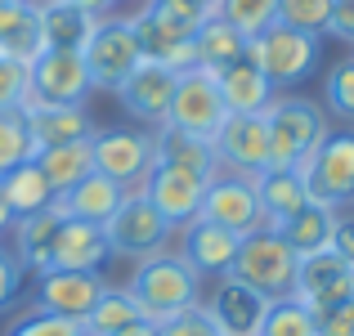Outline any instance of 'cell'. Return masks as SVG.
I'll return each mask as SVG.
<instances>
[{
    "mask_svg": "<svg viewBox=\"0 0 354 336\" xmlns=\"http://www.w3.org/2000/svg\"><path fill=\"white\" fill-rule=\"evenodd\" d=\"M23 278H27V269L18 265V256L5 247V242H0V314H5L9 305L23 296Z\"/></svg>",
    "mask_w": 354,
    "mask_h": 336,
    "instance_id": "obj_41",
    "label": "cell"
},
{
    "mask_svg": "<svg viewBox=\"0 0 354 336\" xmlns=\"http://www.w3.org/2000/svg\"><path fill=\"white\" fill-rule=\"evenodd\" d=\"M296 265H301V256L287 247L283 233L278 229H256V233L242 238L238 260H234L229 274H234L238 283L256 287L265 301H283V296H292V287H296Z\"/></svg>",
    "mask_w": 354,
    "mask_h": 336,
    "instance_id": "obj_5",
    "label": "cell"
},
{
    "mask_svg": "<svg viewBox=\"0 0 354 336\" xmlns=\"http://www.w3.org/2000/svg\"><path fill=\"white\" fill-rule=\"evenodd\" d=\"M216 81H220V95H225L229 112H265L278 99V90L269 86V77L247 59V54H242L238 63H229L225 72H216Z\"/></svg>",
    "mask_w": 354,
    "mask_h": 336,
    "instance_id": "obj_25",
    "label": "cell"
},
{
    "mask_svg": "<svg viewBox=\"0 0 354 336\" xmlns=\"http://www.w3.org/2000/svg\"><path fill=\"white\" fill-rule=\"evenodd\" d=\"M310 202L319 207H354V130H332L319 144V153L301 166Z\"/></svg>",
    "mask_w": 354,
    "mask_h": 336,
    "instance_id": "obj_9",
    "label": "cell"
},
{
    "mask_svg": "<svg viewBox=\"0 0 354 336\" xmlns=\"http://www.w3.org/2000/svg\"><path fill=\"white\" fill-rule=\"evenodd\" d=\"M328 14H332V0H278V23L310 36L328 32Z\"/></svg>",
    "mask_w": 354,
    "mask_h": 336,
    "instance_id": "obj_39",
    "label": "cell"
},
{
    "mask_svg": "<svg viewBox=\"0 0 354 336\" xmlns=\"http://www.w3.org/2000/svg\"><path fill=\"white\" fill-rule=\"evenodd\" d=\"M144 319V310H139V301L126 292V287H104V296L95 301V310L81 319V328L86 336H117L121 328H130V323Z\"/></svg>",
    "mask_w": 354,
    "mask_h": 336,
    "instance_id": "obj_33",
    "label": "cell"
},
{
    "mask_svg": "<svg viewBox=\"0 0 354 336\" xmlns=\"http://www.w3.org/2000/svg\"><path fill=\"white\" fill-rule=\"evenodd\" d=\"M216 144V162L225 175H242L256 180L260 171H269V126L265 112H229L220 121V130L211 135Z\"/></svg>",
    "mask_w": 354,
    "mask_h": 336,
    "instance_id": "obj_10",
    "label": "cell"
},
{
    "mask_svg": "<svg viewBox=\"0 0 354 336\" xmlns=\"http://www.w3.org/2000/svg\"><path fill=\"white\" fill-rule=\"evenodd\" d=\"M121 198H126V189H121V184H113L108 175H99V171H90L86 180H81L77 189H68L59 202H63V211H68L72 220L108 224V216L121 207Z\"/></svg>",
    "mask_w": 354,
    "mask_h": 336,
    "instance_id": "obj_27",
    "label": "cell"
},
{
    "mask_svg": "<svg viewBox=\"0 0 354 336\" xmlns=\"http://www.w3.org/2000/svg\"><path fill=\"white\" fill-rule=\"evenodd\" d=\"M108 238L104 224H86V220H63L59 238H54V265L50 269H72V274H99L108 265Z\"/></svg>",
    "mask_w": 354,
    "mask_h": 336,
    "instance_id": "obj_23",
    "label": "cell"
},
{
    "mask_svg": "<svg viewBox=\"0 0 354 336\" xmlns=\"http://www.w3.org/2000/svg\"><path fill=\"white\" fill-rule=\"evenodd\" d=\"M323 112L354 130V54L350 59H337L323 72Z\"/></svg>",
    "mask_w": 354,
    "mask_h": 336,
    "instance_id": "obj_34",
    "label": "cell"
},
{
    "mask_svg": "<svg viewBox=\"0 0 354 336\" xmlns=\"http://www.w3.org/2000/svg\"><path fill=\"white\" fill-rule=\"evenodd\" d=\"M5 336H86L77 319H63V314H50V310H23L14 323H9Z\"/></svg>",
    "mask_w": 354,
    "mask_h": 336,
    "instance_id": "obj_38",
    "label": "cell"
},
{
    "mask_svg": "<svg viewBox=\"0 0 354 336\" xmlns=\"http://www.w3.org/2000/svg\"><path fill=\"white\" fill-rule=\"evenodd\" d=\"M117 336H157V323L153 319H139V323H130V328H121Z\"/></svg>",
    "mask_w": 354,
    "mask_h": 336,
    "instance_id": "obj_46",
    "label": "cell"
},
{
    "mask_svg": "<svg viewBox=\"0 0 354 336\" xmlns=\"http://www.w3.org/2000/svg\"><path fill=\"white\" fill-rule=\"evenodd\" d=\"M256 198L265 207V229H283L296 211L310 207V189H305L301 166H269V171H260Z\"/></svg>",
    "mask_w": 354,
    "mask_h": 336,
    "instance_id": "obj_22",
    "label": "cell"
},
{
    "mask_svg": "<svg viewBox=\"0 0 354 336\" xmlns=\"http://www.w3.org/2000/svg\"><path fill=\"white\" fill-rule=\"evenodd\" d=\"M238 247H242L238 233L220 229V224H211L202 216L180 229V256L189 260L202 278H225L229 269H234V260H238Z\"/></svg>",
    "mask_w": 354,
    "mask_h": 336,
    "instance_id": "obj_21",
    "label": "cell"
},
{
    "mask_svg": "<svg viewBox=\"0 0 354 336\" xmlns=\"http://www.w3.org/2000/svg\"><path fill=\"white\" fill-rule=\"evenodd\" d=\"M171 95H175V72L166 68V63H153V59H139V68L130 72L117 90L121 108L144 130L166 126V117H171Z\"/></svg>",
    "mask_w": 354,
    "mask_h": 336,
    "instance_id": "obj_15",
    "label": "cell"
},
{
    "mask_svg": "<svg viewBox=\"0 0 354 336\" xmlns=\"http://www.w3.org/2000/svg\"><path fill=\"white\" fill-rule=\"evenodd\" d=\"M27 117V130L36 139V153L41 148H63V144H81V139L95 135V121H90L86 104H36L27 95V104L18 108Z\"/></svg>",
    "mask_w": 354,
    "mask_h": 336,
    "instance_id": "obj_19",
    "label": "cell"
},
{
    "mask_svg": "<svg viewBox=\"0 0 354 336\" xmlns=\"http://www.w3.org/2000/svg\"><path fill=\"white\" fill-rule=\"evenodd\" d=\"M117 5H121V0H113V9H117Z\"/></svg>",
    "mask_w": 354,
    "mask_h": 336,
    "instance_id": "obj_50",
    "label": "cell"
},
{
    "mask_svg": "<svg viewBox=\"0 0 354 336\" xmlns=\"http://www.w3.org/2000/svg\"><path fill=\"white\" fill-rule=\"evenodd\" d=\"M328 36L354 45V0H332V14H328Z\"/></svg>",
    "mask_w": 354,
    "mask_h": 336,
    "instance_id": "obj_45",
    "label": "cell"
},
{
    "mask_svg": "<svg viewBox=\"0 0 354 336\" xmlns=\"http://www.w3.org/2000/svg\"><path fill=\"white\" fill-rule=\"evenodd\" d=\"M202 314L211 319L216 336H260L269 301L256 287H247V283H238L234 274H225V278H216L211 296H202Z\"/></svg>",
    "mask_w": 354,
    "mask_h": 336,
    "instance_id": "obj_12",
    "label": "cell"
},
{
    "mask_svg": "<svg viewBox=\"0 0 354 336\" xmlns=\"http://www.w3.org/2000/svg\"><path fill=\"white\" fill-rule=\"evenodd\" d=\"M81 59H86V72H90V86L95 90H108L117 95L121 81L139 68V36H135V23L130 14H104L95 18L86 45H81Z\"/></svg>",
    "mask_w": 354,
    "mask_h": 336,
    "instance_id": "obj_4",
    "label": "cell"
},
{
    "mask_svg": "<svg viewBox=\"0 0 354 336\" xmlns=\"http://www.w3.org/2000/svg\"><path fill=\"white\" fill-rule=\"evenodd\" d=\"M153 153L157 166H175V171H189L198 180H216L220 162H216V144L202 135H189V130H175V126H157L153 130Z\"/></svg>",
    "mask_w": 354,
    "mask_h": 336,
    "instance_id": "obj_24",
    "label": "cell"
},
{
    "mask_svg": "<svg viewBox=\"0 0 354 336\" xmlns=\"http://www.w3.org/2000/svg\"><path fill=\"white\" fill-rule=\"evenodd\" d=\"M216 14L211 0H144L139 14H130L135 23V36H139V54L153 63H162L175 45L193 41L198 27Z\"/></svg>",
    "mask_w": 354,
    "mask_h": 336,
    "instance_id": "obj_6",
    "label": "cell"
},
{
    "mask_svg": "<svg viewBox=\"0 0 354 336\" xmlns=\"http://www.w3.org/2000/svg\"><path fill=\"white\" fill-rule=\"evenodd\" d=\"M95 95L81 50H41L32 63V99L36 104H86Z\"/></svg>",
    "mask_w": 354,
    "mask_h": 336,
    "instance_id": "obj_14",
    "label": "cell"
},
{
    "mask_svg": "<svg viewBox=\"0 0 354 336\" xmlns=\"http://www.w3.org/2000/svg\"><path fill=\"white\" fill-rule=\"evenodd\" d=\"M332 224H337V211L332 207H319V202H310L305 211H296L292 220L283 224V238L287 247L296 251V256H319V251L332 247Z\"/></svg>",
    "mask_w": 354,
    "mask_h": 336,
    "instance_id": "obj_32",
    "label": "cell"
},
{
    "mask_svg": "<svg viewBox=\"0 0 354 336\" xmlns=\"http://www.w3.org/2000/svg\"><path fill=\"white\" fill-rule=\"evenodd\" d=\"M247 59L256 63L260 72L269 77V86L283 95V90H296L319 72V59H323V41L310 32H296L287 23H274L265 27L260 36L247 41Z\"/></svg>",
    "mask_w": 354,
    "mask_h": 336,
    "instance_id": "obj_3",
    "label": "cell"
},
{
    "mask_svg": "<svg viewBox=\"0 0 354 336\" xmlns=\"http://www.w3.org/2000/svg\"><path fill=\"white\" fill-rule=\"evenodd\" d=\"M90 153H95V171L121 184L126 193H139L144 180L153 175L157 153H153V130L144 126H113L90 135Z\"/></svg>",
    "mask_w": 354,
    "mask_h": 336,
    "instance_id": "obj_8",
    "label": "cell"
},
{
    "mask_svg": "<svg viewBox=\"0 0 354 336\" xmlns=\"http://www.w3.org/2000/svg\"><path fill=\"white\" fill-rule=\"evenodd\" d=\"M63 220H68L63 202H50L45 211L9 224V251L18 256V265H23L27 274H45V269L54 265V238H59Z\"/></svg>",
    "mask_w": 354,
    "mask_h": 336,
    "instance_id": "obj_20",
    "label": "cell"
},
{
    "mask_svg": "<svg viewBox=\"0 0 354 336\" xmlns=\"http://www.w3.org/2000/svg\"><path fill=\"white\" fill-rule=\"evenodd\" d=\"M269 126V166H305L319 144L332 135L328 112L305 95H278L265 108Z\"/></svg>",
    "mask_w": 354,
    "mask_h": 336,
    "instance_id": "obj_2",
    "label": "cell"
},
{
    "mask_svg": "<svg viewBox=\"0 0 354 336\" xmlns=\"http://www.w3.org/2000/svg\"><path fill=\"white\" fill-rule=\"evenodd\" d=\"M36 14H41L45 50H81L90 27H95V14H86L72 0H36Z\"/></svg>",
    "mask_w": 354,
    "mask_h": 336,
    "instance_id": "obj_26",
    "label": "cell"
},
{
    "mask_svg": "<svg viewBox=\"0 0 354 336\" xmlns=\"http://www.w3.org/2000/svg\"><path fill=\"white\" fill-rule=\"evenodd\" d=\"M139 193H144V198L162 211V220L180 233L184 224H193L202 216L207 180H198V175H189V171H175V166H153V175L144 180Z\"/></svg>",
    "mask_w": 354,
    "mask_h": 336,
    "instance_id": "obj_17",
    "label": "cell"
},
{
    "mask_svg": "<svg viewBox=\"0 0 354 336\" xmlns=\"http://www.w3.org/2000/svg\"><path fill=\"white\" fill-rule=\"evenodd\" d=\"M27 162H36V139L27 130V117L23 112H0V175Z\"/></svg>",
    "mask_w": 354,
    "mask_h": 336,
    "instance_id": "obj_36",
    "label": "cell"
},
{
    "mask_svg": "<svg viewBox=\"0 0 354 336\" xmlns=\"http://www.w3.org/2000/svg\"><path fill=\"white\" fill-rule=\"evenodd\" d=\"M216 18H225L229 27H238L251 41L278 23V0H216Z\"/></svg>",
    "mask_w": 354,
    "mask_h": 336,
    "instance_id": "obj_35",
    "label": "cell"
},
{
    "mask_svg": "<svg viewBox=\"0 0 354 336\" xmlns=\"http://www.w3.org/2000/svg\"><path fill=\"white\" fill-rule=\"evenodd\" d=\"M328 251H337V256L354 269V207H341L337 211V224H332V247Z\"/></svg>",
    "mask_w": 354,
    "mask_h": 336,
    "instance_id": "obj_44",
    "label": "cell"
},
{
    "mask_svg": "<svg viewBox=\"0 0 354 336\" xmlns=\"http://www.w3.org/2000/svg\"><path fill=\"white\" fill-rule=\"evenodd\" d=\"M292 296H296V301H301L310 314L332 310V305H341V301H350V296H354V269L337 256V251L301 256V265H296V287H292Z\"/></svg>",
    "mask_w": 354,
    "mask_h": 336,
    "instance_id": "obj_16",
    "label": "cell"
},
{
    "mask_svg": "<svg viewBox=\"0 0 354 336\" xmlns=\"http://www.w3.org/2000/svg\"><path fill=\"white\" fill-rule=\"evenodd\" d=\"M157 336H216V328H211V319L202 314V305H193V310L157 323Z\"/></svg>",
    "mask_w": 354,
    "mask_h": 336,
    "instance_id": "obj_42",
    "label": "cell"
},
{
    "mask_svg": "<svg viewBox=\"0 0 354 336\" xmlns=\"http://www.w3.org/2000/svg\"><path fill=\"white\" fill-rule=\"evenodd\" d=\"M72 5H81V9H86V14H95V18L113 14V0H72Z\"/></svg>",
    "mask_w": 354,
    "mask_h": 336,
    "instance_id": "obj_47",
    "label": "cell"
},
{
    "mask_svg": "<svg viewBox=\"0 0 354 336\" xmlns=\"http://www.w3.org/2000/svg\"><path fill=\"white\" fill-rule=\"evenodd\" d=\"M36 166H41V175L50 180L54 198H63L68 189H77V184L95 171L90 139H81V144H63V148H41V153H36Z\"/></svg>",
    "mask_w": 354,
    "mask_h": 336,
    "instance_id": "obj_28",
    "label": "cell"
},
{
    "mask_svg": "<svg viewBox=\"0 0 354 336\" xmlns=\"http://www.w3.org/2000/svg\"><path fill=\"white\" fill-rule=\"evenodd\" d=\"M225 117H229V108H225V95H220L216 72L189 68V72L175 77V95H171V117H166V126L211 139Z\"/></svg>",
    "mask_w": 354,
    "mask_h": 336,
    "instance_id": "obj_11",
    "label": "cell"
},
{
    "mask_svg": "<svg viewBox=\"0 0 354 336\" xmlns=\"http://www.w3.org/2000/svg\"><path fill=\"white\" fill-rule=\"evenodd\" d=\"M314 332L319 336H354V296L332 310H319L314 314Z\"/></svg>",
    "mask_w": 354,
    "mask_h": 336,
    "instance_id": "obj_43",
    "label": "cell"
},
{
    "mask_svg": "<svg viewBox=\"0 0 354 336\" xmlns=\"http://www.w3.org/2000/svg\"><path fill=\"white\" fill-rule=\"evenodd\" d=\"M126 292L139 301L144 319L166 323V319H175V314L193 310V305H202V274L180 256V247H166V251H157V256L139 260Z\"/></svg>",
    "mask_w": 354,
    "mask_h": 336,
    "instance_id": "obj_1",
    "label": "cell"
},
{
    "mask_svg": "<svg viewBox=\"0 0 354 336\" xmlns=\"http://www.w3.org/2000/svg\"><path fill=\"white\" fill-rule=\"evenodd\" d=\"M9 224H14V211L5 207V193H0V238H5V233H9Z\"/></svg>",
    "mask_w": 354,
    "mask_h": 336,
    "instance_id": "obj_48",
    "label": "cell"
},
{
    "mask_svg": "<svg viewBox=\"0 0 354 336\" xmlns=\"http://www.w3.org/2000/svg\"><path fill=\"white\" fill-rule=\"evenodd\" d=\"M260 336H319V332H314V314L296 296H283V301H269Z\"/></svg>",
    "mask_w": 354,
    "mask_h": 336,
    "instance_id": "obj_37",
    "label": "cell"
},
{
    "mask_svg": "<svg viewBox=\"0 0 354 336\" xmlns=\"http://www.w3.org/2000/svg\"><path fill=\"white\" fill-rule=\"evenodd\" d=\"M104 238H108V256L139 265V260H148V256H157V251L171 247L175 229L162 220V211H157L144 193H126L121 207L104 224Z\"/></svg>",
    "mask_w": 354,
    "mask_h": 336,
    "instance_id": "obj_7",
    "label": "cell"
},
{
    "mask_svg": "<svg viewBox=\"0 0 354 336\" xmlns=\"http://www.w3.org/2000/svg\"><path fill=\"white\" fill-rule=\"evenodd\" d=\"M211 5H216V0H211Z\"/></svg>",
    "mask_w": 354,
    "mask_h": 336,
    "instance_id": "obj_51",
    "label": "cell"
},
{
    "mask_svg": "<svg viewBox=\"0 0 354 336\" xmlns=\"http://www.w3.org/2000/svg\"><path fill=\"white\" fill-rule=\"evenodd\" d=\"M104 274H72V269H45L36 274V310L63 314V319H86L95 301L104 296Z\"/></svg>",
    "mask_w": 354,
    "mask_h": 336,
    "instance_id": "obj_18",
    "label": "cell"
},
{
    "mask_svg": "<svg viewBox=\"0 0 354 336\" xmlns=\"http://www.w3.org/2000/svg\"><path fill=\"white\" fill-rule=\"evenodd\" d=\"M32 95V68L14 59H0V112H18Z\"/></svg>",
    "mask_w": 354,
    "mask_h": 336,
    "instance_id": "obj_40",
    "label": "cell"
},
{
    "mask_svg": "<svg viewBox=\"0 0 354 336\" xmlns=\"http://www.w3.org/2000/svg\"><path fill=\"white\" fill-rule=\"evenodd\" d=\"M0 193H5V207L14 211V220L36 216V211H45L50 202H59V198H54V189H50V180L41 175V166H36V162L14 166L9 175H0Z\"/></svg>",
    "mask_w": 354,
    "mask_h": 336,
    "instance_id": "obj_30",
    "label": "cell"
},
{
    "mask_svg": "<svg viewBox=\"0 0 354 336\" xmlns=\"http://www.w3.org/2000/svg\"><path fill=\"white\" fill-rule=\"evenodd\" d=\"M45 41H41V14H36V0H23L14 14L0 23V59H14L32 68L41 59Z\"/></svg>",
    "mask_w": 354,
    "mask_h": 336,
    "instance_id": "obj_29",
    "label": "cell"
},
{
    "mask_svg": "<svg viewBox=\"0 0 354 336\" xmlns=\"http://www.w3.org/2000/svg\"><path fill=\"white\" fill-rule=\"evenodd\" d=\"M193 50H198V68L225 72L229 63H238L242 54H247V36H242L238 27H229L225 18L211 14L207 23L198 27V36H193Z\"/></svg>",
    "mask_w": 354,
    "mask_h": 336,
    "instance_id": "obj_31",
    "label": "cell"
},
{
    "mask_svg": "<svg viewBox=\"0 0 354 336\" xmlns=\"http://www.w3.org/2000/svg\"><path fill=\"white\" fill-rule=\"evenodd\" d=\"M202 220L220 224V229L238 233V238L265 229V207H260V198H256V180H242V175H225V171H220L216 180L207 184Z\"/></svg>",
    "mask_w": 354,
    "mask_h": 336,
    "instance_id": "obj_13",
    "label": "cell"
},
{
    "mask_svg": "<svg viewBox=\"0 0 354 336\" xmlns=\"http://www.w3.org/2000/svg\"><path fill=\"white\" fill-rule=\"evenodd\" d=\"M18 5H23V0H0V23H5V18H9V14H14V9H18Z\"/></svg>",
    "mask_w": 354,
    "mask_h": 336,
    "instance_id": "obj_49",
    "label": "cell"
}]
</instances>
